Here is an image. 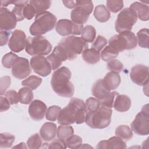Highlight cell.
<instances>
[{
	"mask_svg": "<svg viewBox=\"0 0 149 149\" xmlns=\"http://www.w3.org/2000/svg\"><path fill=\"white\" fill-rule=\"evenodd\" d=\"M87 113L85 102L81 99L72 98L67 106L61 110L58 122L62 125H70L74 122L81 124L85 122Z\"/></svg>",
	"mask_w": 149,
	"mask_h": 149,
	"instance_id": "1",
	"label": "cell"
},
{
	"mask_svg": "<svg viewBox=\"0 0 149 149\" xmlns=\"http://www.w3.org/2000/svg\"><path fill=\"white\" fill-rule=\"evenodd\" d=\"M70 70L65 66H62L53 73L51 84L54 91L59 96L70 98L74 93V86L70 81Z\"/></svg>",
	"mask_w": 149,
	"mask_h": 149,
	"instance_id": "2",
	"label": "cell"
},
{
	"mask_svg": "<svg viewBox=\"0 0 149 149\" xmlns=\"http://www.w3.org/2000/svg\"><path fill=\"white\" fill-rule=\"evenodd\" d=\"M56 17L48 11L36 15L35 20L29 29L30 34L39 36L50 31L56 26Z\"/></svg>",
	"mask_w": 149,
	"mask_h": 149,
	"instance_id": "3",
	"label": "cell"
},
{
	"mask_svg": "<svg viewBox=\"0 0 149 149\" xmlns=\"http://www.w3.org/2000/svg\"><path fill=\"white\" fill-rule=\"evenodd\" d=\"M112 111L111 108L101 106L95 111L87 112L85 122L93 129H104L111 121Z\"/></svg>",
	"mask_w": 149,
	"mask_h": 149,
	"instance_id": "4",
	"label": "cell"
},
{
	"mask_svg": "<svg viewBox=\"0 0 149 149\" xmlns=\"http://www.w3.org/2000/svg\"><path fill=\"white\" fill-rule=\"evenodd\" d=\"M58 44L61 45L66 52L69 61L76 59L77 55L82 54L88 47L87 43L81 37L74 36L62 38Z\"/></svg>",
	"mask_w": 149,
	"mask_h": 149,
	"instance_id": "5",
	"label": "cell"
},
{
	"mask_svg": "<svg viewBox=\"0 0 149 149\" xmlns=\"http://www.w3.org/2000/svg\"><path fill=\"white\" fill-rule=\"evenodd\" d=\"M137 44L135 34L131 31L115 34L111 37L108 41L109 45L113 47L118 52L125 49H132Z\"/></svg>",
	"mask_w": 149,
	"mask_h": 149,
	"instance_id": "6",
	"label": "cell"
},
{
	"mask_svg": "<svg viewBox=\"0 0 149 149\" xmlns=\"http://www.w3.org/2000/svg\"><path fill=\"white\" fill-rule=\"evenodd\" d=\"M26 52L32 56L47 55L52 50V45L43 36L29 37L27 38Z\"/></svg>",
	"mask_w": 149,
	"mask_h": 149,
	"instance_id": "7",
	"label": "cell"
},
{
	"mask_svg": "<svg viewBox=\"0 0 149 149\" xmlns=\"http://www.w3.org/2000/svg\"><path fill=\"white\" fill-rule=\"evenodd\" d=\"M137 16L134 10L130 8L122 9L117 16L115 22V30L119 33L131 31L137 20Z\"/></svg>",
	"mask_w": 149,
	"mask_h": 149,
	"instance_id": "8",
	"label": "cell"
},
{
	"mask_svg": "<svg viewBox=\"0 0 149 149\" xmlns=\"http://www.w3.org/2000/svg\"><path fill=\"white\" fill-rule=\"evenodd\" d=\"M93 7L91 1H77L76 6L70 13L72 21L79 24L86 23L93 10Z\"/></svg>",
	"mask_w": 149,
	"mask_h": 149,
	"instance_id": "9",
	"label": "cell"
},
{
	"mask_svg": "<svg viewBox=\"0 0 149 149\" xmlns=\"http://www.w3.org/2000/svg\"><path fill=\"white\" fill-rule=\"evenodd\" d=\"M148 105H144L141 111L139 112L130 126L132 130L136 134L140 136H146L149 134V111Z\"/></svg>",
	"mask_w": 149,
	"mask_h": 149,
	"instance_id": "10",
	"label": "cell"
},
{
	"mask_svg": "<svg viewBox=\"0 0 149 149\" xmlns=\"http://www.w3.org/2000/svg\"><path fill=\"white\" fill-rule=\"evenodd\" d=\"M83 29V24L74 23L68 19H61L56 24L55 30L62 36H67L70 34L80 35Z\"/></svg>",
	"mask_w": 149,
	"mask_h": 149,
	"instance_id": "11",
	"label": "cell"
},
{
	"mask_svg": "<svg viewBox=\"0 0 149 149\" xmlns=\"http://www.w3.org/2000/svg\"><path fill=\"white\" fill-rule=\"evenodd\" d=\"M30 66L37 74L45 77L51 73V66L47 58L43 55H36L30 59Z\"/></svg>",
	"mask_w": 149,
	"mask_h": 149,
	"instance_id": "12",
	"label": "cell"
},
{
	"mask_svg": "<svg viewBox=\"0 0 149 149\" xmlns=\"http://www.w3.org/2000/svg\"><path fill=\"white\" fill-rule=\"evenodd\" d=\"M148 67L142 64L133 66L130 73L132 81L138 86H146L148 83Z\"/></svg>",
	"mask_w": 149,
	"mask_h": 149,
	"instance_id": "13",
	"label": "cell"
},
{
	"mask_svg": "<svg viewBox=\"0 0 149 149\" xmlns=\"http://www.w3.org/2000/svg\"><path fill=\"white\" fill-rule=\"evenodd\" d=\"M31 73L30 64L27 59L18 57L12 67V75L18 79H23Z\"/></svg>",
	"mask_w": 149,
	"mask_h": 149,
	"instance_id": "14",
	"label": "cell"
},
{
	"mask_svg": "<svg viewBox=\"0 0 149 149\" xmlns=\"http://www.w3.org/2000/svg\"><path fill=\"white\" fill-rule=\"evenodd\" d=\"M47 59L51 66L52 70H56L59 69L62 62L68 60L69 58L64 48L58 44L54 48L52 53L47 57Z\"/></svg>",
	"mask_w": 149,
	"mask_h": 149,
	"instance_id": "15",
	"label": "cell"
},
{
	"mask_svg": "<svg viewBox=\"0 0 149 149\" xmlns=\"http://www.w3.org/2000/svg\"><path fill=\"white\" fill-rule=\"evenodd\" d=\"M27 38L24 32L21 30H15L12 32L8 42V47L14 52H19L26 48Z\"/></svg>",
	"mask_w": 149,
	"mask_h": 149,
	"instance_id": "16",
	"label": "cell"
},
{
	"mask_svg": "<svg viewBox=\"0 0 149 149\" xmlns=\"http://www.w3.org/2000/svg\"><path fill=\"white\" fill-rule=\"evenodd\" d=\"M17 20L14 14L7 8L1 7L0 9L1 30L10 31L15 28Z\"/></svg>",
	"mask_w": 149,
	"mask_h": 149,
	"instance_id": "17",
	"label": "cell"
},
{
	"mask_svg": "<svg viewBox=\"0 0 149 149\" xmlns=\"http://www.w3.org/2000/svg\"><path fill=\"white\" fill-rule=\"evenodd\" d=\"M47 111V107L45 104L38 100H35L31 101L28 109L30 118L36 121L43 119Z\"/></svg>",
	"mask_w": 149,
	"mask_h": 149,
	"instance_id": "18",
	"label": "cell"
},
{
	"mask_svg": "<svg viewBox=\"0 0 149 149\" xmlns=\"http://www.w3.org/2000/svg\"><path fill=\"white\" fill-rule=\"evenodd\" d=\"M125 141L118 136H113L108 140H102L100 141L96 148H126Z\"/></svg>",
	"mask_w": 149,
	"mask_h": 149,
	"instance_id": "19",
	"label": "cell"
},
{
	"mask_svg": "<svg viewBox=\"0 0 149 149\" xmlns=\"http://www.w3.org/2000/svg\"><path fill=\"white\" fill-rule=\"evenodd\" d=\"M56 132L57 127L56 124L52 122H45L40 130V134L44 141H50L55 139Z\"/></svg>",
	"mask_w": 149,
	"mask_h": 149,
	"instance_id": "20",
	"label": "cell"
},
{
	"mask_svg": "<svg viewBox=\"0 0 149 149\" xmlns=\"http://www.w3.org/2000/svg\"><path fill=\"white\" fill-rule=\"evenodd\" d=\"M131 106V100L126 95L118 94L116 96L113 106L115 109L118 112H124L128 111Z\"/></svg>",
	"mask_w": 149,
	"mask_h": 149,
	"instance_id": "21",
	"label": "cell"
},
{
	"mask_svg": "<svg viewBox=\"0 0 149 149\" xmlns=\"http://www.w3.org/2000/svg\"><path fill=\"white\" fill-rule=\"evenodd\" d=\"M120 81L121 79L119 73L113 72H110L107 73L102 79L104 86L109 91L118 88L120 83Z\"/></svg>",
	"mask_w": 149,
	"mask_h": 149,
	"instance_id": "22",
	"label": "cell"
},
{
	"mask_svg": "<svg viewBox=\"0 0 149 149\" xmlns=\"http://www.w3.org/2000/svg\"><path fill=\"white\" fill-rule=\"evenodd\" d=\"M130 8L134 10L141 20L147 21L149 19V7L148 5L139 2L132 3Z\"/></svg>",
	"mask_w": 149,
	"mask_h": 149,
	"instance_id": "23",
	"label": "cell"
},
{
	"mask_svg": "<svg viewBox=\"0 0 149 149\" xmlns=\"http://www.w3.org/2000/svg\"><path fill=\"white\" fill-rule=\"evenodd\" d=\"M110 91H111L108 90L104 86L102 79H98L97 80L93 85L91 88L92 94L99 101H101L105 98Z\"/></svg>",
	"mask_w": 149,
	"mask_h": 149,
	"instance_id": "24",
	"label": "cell"
},
{
	"mask_svg": "<svg viewBox=\"0 0 149 149\" xmlns=\"http://www.w3.org/2000/svg\"><path fill=\"white\" fill-rule=\"evenodd\" d=\"M94 16L97 21L104 23L109 19L111 14L109 11L104 5H99L97 6L94 9Z\"/></svg>",
	"mask_w": 149,
	"mask_h": 149,
	"instance_id": "25",
	"label": "cell"
},
{
	"mask_svg": "<svg viewBox=\"0 0 149 149\" xmlns=\"http://www.w3.org/2000/svg\"><path fill=\"white\" fill-rule=\"evenodd\" d=\"M83 60L90 64H95L100 59V52L91 48L87 49L82 53Z\"/></svg>",
	"mask_w": 149,
	"mask_h": 149,
	"instance_id": "26",
	"label": "cell"
},
{
	"mask_svg": "<svg viewBox=\"0 0 149 149\" xmlns=\"http://www.w3.org/2000/svg\"><path fill=\"white\" fill-rule=\"evenodd\" d=\"M19 101L22 104H29L31 102L34 95L32 90L27 87L20 88L18 92Z\"/></svg>",
	"mask_w": 149,
	"mask_h": 149,
	"instance_id": "27",
	"label": "cell"
},
{
	"mask_svg": "<svg viewBox=\"0 0 149 149\" xmlns=\"http://www.w3.org/2000/svg\"><path fill=\"white\" fill-rule=\"evenodd\" d=\"M30 1H22V0H17L13 1V4L15 5V7L13 8L12 12L14 14L17 22L22 21L24 17L23 15V9L24 5L29 3Z\"/></svg>",
	"mask_w": 149,
	"mask_h": 149,
	"instance_id": "28",
	"label": "cell"
},
{
	"mask_svg": "<svg viewBox=\"0 0 149 149\" xmlns=\"http://www.w3.org/2000/svg\"><path fill=\"white\" fill-rule=\"evenodd\" d=\"M115 135L124 141H129L133 137L132 130L127 125H119L115 130Z\"/></svg>",
	"mask_w": 149,
	"mask_h": 149,
	"instance_id": "29",
	"label": "cell"
},
{
	"mask_svg": "<svg viewBox=\"0 0 149 149\" xmlns=\"http://www.w3.org/2000/svg\"><path fill=\"white\" fill-rule=\"evenodd\" d=\"M137 41L139 45L144 48H148L149 31L148 29H142L137 33Z\"/></svg>",
	"mask_w": 149,
	"mask_h": 149,
	"instance_id": "30",
	"label": "cell"
},
{
	"mask_svg": "<svg viewBox=\"0 0 149 149\" xmlns=\"http://www.w3.org/2000/svg\"><path fill=\"white\" fill-rule=\"evenodd\" d=\"M29 3L34 7L36 10V15L45 12L46 10L49 8L51 5V2L50 1L31 0V1H30Z\"/></svg>",
	"mask_w": 149,
	"mask_h": 149,
	"instance_id": "31",
	"label": "cell"
},
{
	"mask_svg": "<svg viewBox=\"0 0 149 149\" xmlns=\"http://www.w3.org/2000/svg\"><path fill=\"white\" fill-rule=\"evenodd\" d=\"M81 35V37L86 42H92L96 37V30L93 26L88 25L83 27Z\"/></svg>",
	"mask_w": 149,
	"mask_h": 149,
	"instance_id": "32",
	"label": "cell"
},
{
	"mask_svg": "<svg viewBox=\"0 0 149 149\" xmlns=\"http://www.w3.org/2000/svg\"><path fill=\"white\" fill-rule=\"evenodd\" d=\"M74 133L73 128L69 125H60L57 129L56 136L58 139L65 140Z\"/></svg>",
	"mask_w": 149,
	"mask_h": 149,
	"instance_id": "33",
	"label": "cell"
},
{
	"mask_svg": "<svg viewBox=\"0 0 149 149\" xmlns=\"http://www.w3.org/2000/svg\"><path fill=\"white\" fill-rule=\"evenodd\" d=\"M119 55V52L116 51L113 47L110 45H108L101 51L100 54V57L105 62L109 61L117 57Z\"/></svg>",
	"mask_w": 149,
	"mask_h": 149,
	"instance_id": "34",
	"label": "cell"
},
{
	"mask_svg": "<svg viewBox=\"0 0 149 149\" xmlns=\"http://www.w3.org/2000/svg\"><path fill=\"white\" fill-rule=\"evenodd\" d=\"M42 83V79L34 75L28 77L22 81V85L27 87L30 89L36 90Z\"/></svg>",
	"mask_w": 149,
	"mask_h": 149,
	"instance_id": "35",
	"label": "cell"
},
{
	"mask_svg": "<svg viewBox=\"0 0 149 149\" xmlns=\"http://www.w3.org/2000/svg\"><path fill=\"white\" fill-rule=\"evenodd\" d=\"M41 136L38 133L31 135L27 141V147L30 149H37L41 147L42 142Z\"/></svg>",
	"mask_w": 149,
	"mask_h": 149,
	"instance_id": "36",
	"label": "cell"
},
{
	"mask_svg": "<svg viewBox=\"0 0 149 149\" xmlns=\"http://www.w3.org/2000/svg\"><path fill=\"white\" fill-rule=\"evenodd\" d=\"M15 139L13 134L8 133H1L0 134V147L9 148L12 146Z\"/></svg>",
	"mask_w": 149,
	"mask_h": 149,
	"instance_id": "37",
	"label": "cell"
},
{
	"mask_svg": "<svg viewBox=\"0 0 149 149\" xmlns=\"http://www.w3.org/2000/svg\"><path fill=\"white\" fill-rule=\"evenodd\" d=\"M65 143L67 147L69 148H80L82 144V139L81 137L73 134L65 140Z\"/></svg>",
	"mask_w": 149,
	"mask_h": 149,
	"instance_id": "38",
	"label": "cell"
},
{
	"mask_svg": "<svg viewBox=\"0 0 149 149\" xmlns=\"http://www.w3.org/2000/svg\"><path fill=\"white\" fill-rule=\"evenodd\" d=\"M61 110V107L57 105H52L49 107L47 109L45 114L46 119L49 121H55L56 119H58Z\"/></svg>",
	"mask_w": 149,
	"mask_h": 149,
	"instance_id": "39",
	"label": "cell"
},
{
	"mask_svg": "<svg viewBox=\"0 0 149 149\" xmlns=\"http://www.w3.org/2000/svg\"><path fill=\"white\" fill-rule=\"evenodd\" d=\"M119 93L116 91H110L105 98H104L102 100L100 101L101 105L109 108H112L113 106L115 98L116 96Z\"/></svg>",
	"mask_w": 149,
	"mask_h": 149,
	"instance_id": "40",
	"label": "cell"
},
{
	"mask_svg": "<svg viewBox=\"0 0 149 149\" xmlns=\"http://www.w3.org/2000/svg\"><path fill=\"white\" fill-rule=\"evenodd\" d=\"M107 69L111 72L120 73L123 69V65L121 62L116 59H112L108 61L107 63Z\"/></svg>",
	"mask_w": 149,
	"mask_h": 149,
	"instance_id": "41",
	"label": "cell"
},
{
	"mask_svg": "<svg viewBox=\"0 0 149 149\" xmlns=\"http://www.w3.org/2000/svg\"><path fill=\"white\" fill-rule=\"evenodd\" d=\"M106 4L107 9L113 13H116L120 11L123 7V2L122 1L108 0Z\"/></svg>",
	"mask_w": 149,
	"mask_h": 149,
	"instance_id": "42",
	"label": "cell"
},
{
	"mask_svg": "<svg viewBox=\"0 0 149 149\" xmlns=\"http://www.w3.org/2000/svg\"><path fill=\"white\" fill-rule=\"evenodd\" d=\"M18 58L17 55L14 53L10 52L6 54L2 59V63L3 66L8 69H10L12 67V65L16 59Z\"/></svg>",
	"mask_w": 149,
	"mask_h": 149,
	"instance_id": "43",
	"label": "cell"
},
{
	"mask_svg": "<svg viewBox=\"0 0 149 149\" xmlns=\"http://www.w3.org/2000/svg\"><path fill=\"white\" fill-rule=\"evenodd\" d=\"M107 44V39L104 37L99 35L98 36L96 40L92 44L91 48L100 52V51L106 46Z\"/></svg>",
	"mask_w": 149,
	"mask_h": 149,
	"instance_id": "44",
	"label": "cell"
},
{
	"mask_svg": "<svg viewBox=\"0 0 149 149\" xmlns=\"http://www.w3.org/2000/svg\"><path fill=\"white\" fill-rule=\"evenodd\" d=\"M85 104L87 112L95 111L98 109L101 105L100 101L96 98L93 97H90L87 99Z\"/></svg>",
	"mask_w": 149,
	"mask_h": 149,
	"instance_id": "45",
	"label": "cell"
},
{
	"mask_svg": "<svg viewBox=\"0 0 149 149\" xmlns=\"http://www.w3.org/2000/svg\"><path fill=\"white\" fill-rule=\"evenodd\" d=\"M36 15V13L34 8L30 3L24 6L23 9V15L24 18L27 20H31Z\"/></svg>",
	"mask_w": 149,
	"mask_h": 149,
	"instance_id": "46",
	"label": "cell"
},
{
	"mask_svg": "<svg viewBox=\"0 0 149 149\" xmlns=\"http://www.w3.org/2000/svg\"><path fill=\"white\" fill-rule=\"evenodd\" d=\"M5 97L8 100L10 105L16 104L19 101L18 93L13 90H9L4 94Z\"/></svg>",
	"mask_w": 149,
	"mask_h": 149,
	"instance_id": "47",
	"label": "cell"
},
{
	"mask_svg": "<svg viewBox=\"0 0 149 149\" xmlns=\"http://www.w3.org/2000/svg\"><path fill=\"white\" fill-rule=\"evenodd\" d=\"M11 79L9 76H5L0 79V88H1V95H2L5 94V91L10 86Z\"/></svg>",
	"mask_w": 149,
	"mask_h": 149,
	"instance_id": "48",
	"label": "cell"
},
{
	"mask_svg": "<svg viewBox=\"0 0 149 149\" xmlns=\"http://www.w3.org/2000/svg\"><path fill=\"white\" fill-rule=\"evenodd\" d=\"M67 147L65 141L62 139H58L53 140L48 144V148H66Z\"/></svg>",
	"mask_w": 149,
	"mask_h": 149,
	"instance_id": "49",
	"label": "cell"
},
{
	"mask_svg": "<svg viewBox=\"0 0 149 149\" xmlns=\"http://www.w3.org/2000/svg\"><path fill=\"white\" fill-rule=\"evenodd\" d=\"M10 102L8 100L2 95L0 97V111L1 112L7 111L10 108Z\"/></svg>",
	"mask_w": 149,
	"mask_h": 149,
	"instance_id": "50",
	"label": "cell"
},
{
	"mask_svg": "<svg viewBox=\"0 0 149 149\" xmlns=\"http://www.w3.org/2000/svg\"><path fill=\"white\" fill-rule=\"evenodd\" d=\"M1 34V46H3L6 45L8 42L9 37L11 34L10 31H5V30H1L0 31Z\"/></svg>",
	"mask_w": 149,
	"mask_h": 149,
	"instance_id": "51",
	"label": "cell"
},
{
	"mask_svg": "<svg viewBox=\"0 0 149 149\" xmlns=\"http://www.w3.org/2000/svg\"><path fill=\"white\" fill-rule=\"evenodd\" d=\"M62 2L65 6H66V8L69 9H72L74 8L76 6L77 1H62Z\"/></svg>",
	"mask_w": 149,
	"mask_h": 149,
	"instance_id": "52",
	"label": "cell"
},
{
	"mask_svg": "<svg viewBox=\"0 0 149 149\" xmlns=\"http://www.w3.org/2000/svg\"><path fill=\"white\" fill-rule=\"evenodd\" d=\"M13 1L12 0H9V1H3L2 0L1 1V6L2 7L3 6V8H5V6H7L9 4H13Z\"/></svg>",
	"mask_w": 149,
	"mask_h": 149,
	"instance_id": "53",
	"label": "cell"
},
{
	"mask_svg": "<svg viewBox=\"0 0 149 149\" xmlns=\"http://www.w3.org/2000/svg\"><path fill=\"white\" fill-rule=\"evenodd\" d=\"M12 148H27V147L24 143H20L17 145L13 147Z\"/></svg>",
	"mask_w": 149,
	"mask_h": 149,
	"instance_id": "54",
	"label": "cell"
}]
</instances>
